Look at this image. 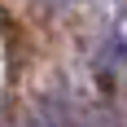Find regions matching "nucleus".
Returning <instances> with one entry per match:
<instances>
[{"mask_svg":"<svg viewBox=\"0 0 127 127\" xmlns=\"http://www.w3.org/2000/svg\"><path fill=\"white\" fill-rule=\"evenodd\" d=\"M123 88H127V75H123Z\"/></svg>","mask_w":127,"mask_h":127,"instance_id":"7ed1b4c3","label":"nucleus"},{"mask_svg":"<svg viewBox=\"0 0 127 127\" xmlns=\"http://www.w3.org/2000/svg\"><path fill=\"white\" fill-rule=\"evenodd\" d=\"M35 123H39V127H79V118L70 114L62 101H53V96H48V101H39V114H35Z\"/></svg>","mask_w":127,"mask_h":127,"instance_id":"f257e3e1","label":"nucleus"},{"mask_svg":"<svg viewBox=\"0 0 127 127\" xmlns=\"http://www.w3.org/2000/svg\"><path fill=\"white\" fill-rule=\"evenodd\" d=\"M79 127H123V123H118V118H110L105 110H92L88 118H79Z\"/></svg>","mask_w":127,"mask_h":127,"instance_id":"f03ea898","label":"nucleus"}]
</instances>
